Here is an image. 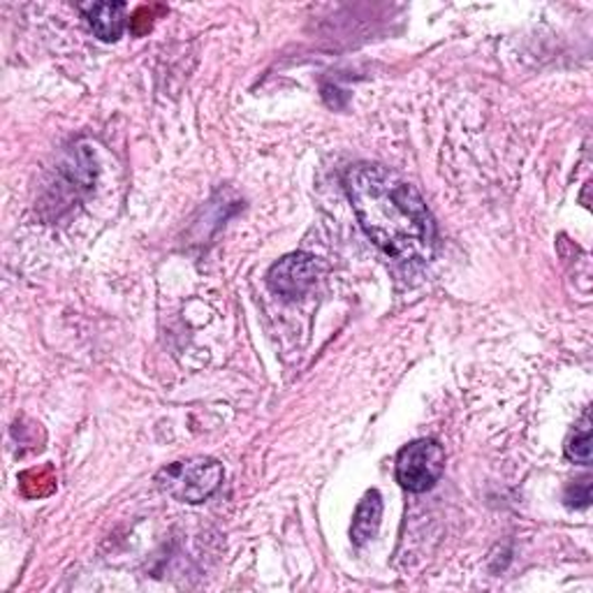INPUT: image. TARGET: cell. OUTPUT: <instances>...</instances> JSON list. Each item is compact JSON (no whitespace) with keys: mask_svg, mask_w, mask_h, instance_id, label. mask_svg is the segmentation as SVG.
<instances>
[{"mask_svg":"<svg viewBox=\"0 0 593 593\" xmlns=\"http://www.w3.org/2000/svg\"><path fill=\"white\" fill-rule=\"evenodd\" d=\"M565 456L575 464H591V424H589V413H584L582 429L575 431V436L565 445Z\"/></svg>","mask_w":593,"mask_h":593,"instance_id":"52a82bcc","label":"cell"},{"mask_svg":"<svg viewBox=\"0 0 593 593\" xmlns=\"http://www.w3.org/2000/svg\"><path fill=\"white\" fill-rule=\"evenodd\" d=\"M381 517H383V499L379 492L371 490L360 501L353 517V526H350V535H353V543L358 547L366 545L375 535V531L381 526Z\"/></svg>","mask_w":593,"mask_h":593,"instance_id":"8992f818","label":"cell"},{"mask_svg":"<svg viewBox=\"0 0 593 593\" xmlns=\"http://www.w3.org/2000/svg\"><path fill=\"white\" fill-rule=\"evenodd\" d=\"M445 471V450L439 441L422 439L403 448L396 456V482L413 494L429 492Z\"/></svg>","mask_w":593,"mask_h":593,"instance_id":"3957f363","label":"cell"},{"mask_svg":"<svg viewBox=\"0 0 593 593\" xmlns=\"http://www.w3.org/2000/svg\"><path fill=\"white\" fill-rule=\"evenodd\" d=\"M320 274L318 258L309 253H290L281 258L272 269H269V288L285 300H296V296L306 294Z\"/></svg>","mask_w":593,"mask_h":593,"instance_id":"277c9868","label":"cell"},{"mask_svg":"<svg viewBox=\"0 0 593 593\" xmlns=\"http://www.w3.org/2000/svg\"><path fill=\"white\" fill-rule=\"evenodd\" d=\"M565 503H569V507H589V503H591V482L589 480L575 482L573 488L569 490V494H565Z\"/></svg>","mask_w":593,"mask_h":593,"instance_id":"ba28073f","label":"cell"},{"mask_svg":"<svg viewBox=\"0 0 593 593\" xmlns=\"http://www.w3.org/2000/svg\"><path fill=\"white\" fill-rule=\"evenodd\" d=\"M364 232L399 262H429L436 249V221L426 202L401 174L383 165H353L343 174Z\"/></svg>","mask_w":593,"mask_h":593,"instance_id":"6da1fadb","label":"cell"},{"mask_svg":"<svg viewBox=\"0 0 593 593\" xmlns=\"http://www.w3.org/2000/svg\"><path fill=\"white\" fill-rule=\"evenodd\" d=\"M91 31L102 42H114L121 38L125 26V3H93L84 8Z\"/></svg>","mask_w":593,"mask_h":593,"instance_id":"5b68a950","label":"cell"},{"mask_svg":"<svg viewBox=\"0 0 593 593\" xmlns=\"http://www.w3.org/2000/svg\"><path fill=\"white\" fill-rule=\"evenodd\" d=\"M225 471L219 462L209 456H195V460L177 462L160 471L158 484L181 503H202L219 492Z\"/></svg>","mask_w":593,"mask_h":593,"instance_id":"7a4b0ae2","label":"cell"}]
</instances>
